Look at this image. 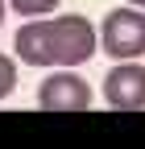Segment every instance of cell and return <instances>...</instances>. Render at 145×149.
Segmentation results:
<instances>
[{"instance_id":"3","label":"cell","mask_w":145,"mask_h":149,"mask_svg":"<svg viewBox=\"0 0 145 149\" xmlns=\"http://www.w3.org/2000/svg\"><path fill=\"white\" fill-rule=\"evenodd\" d=\"M38 108L46 112H87L91 108V87L87 79H79L70 66H54V74H46L38 87Z\"/></svg>"},{"instance_id":"2","label":"cell","mask_w":145,"mask_h":149,"mask_svg":"<svg viewBox=\"0 0 145 149\" xmlns=\"http://www.w3.org/2000/svg\"><path fill=\"white\" fill-rule=\"evenodd\" d=\"M100 46L116 62L145 58V8H137V4L112 8L104 17V25H100Z\"/></svg>"},{"instance_id":"6","label":"cell","mask_w":145,"mask_h":149,"mask_svg":"<svg viewBox=\"0 0 145 149\" xmlns=\"http://www.w3.org/2000/svg\"><path fill=\"white\" fill-rule=\"evenodd\" d=\"M17 87V58H8V54H0V100H8Z\"/></svg>"},{"instance_id":"8","label":"cell","mask_w":145,"mask_h":149,"mask_svg":"<svg viewBox=\"0 0 145 149\" xmlns=\"http://www.w3.org/2000/svg\"><path fill=\"white\" fill-rule=\"evenodd\" d=\"M129 4H137V8H145V0H129Z\"/></svg>"},{"instance_id":"5","label":"cell","mask_w":145,"mask_h":149,"mask_svg":"<svg viewBox=\"0 0 145 149\" xmlns=\"http://www.w3.org/2000/svg\"><path fill=\"white\" fill-rule=\"evenodd\" d=\"M58 4H62V0H8V8H17L21 17H46Z\"/></svg>"},{"instance_id":"1","label":"cell","mask_w":145,"mask_h":149,"mask_svg":"<svg viewBox=\"0 0 145 149\" xmlns=\"http://www.w3.org/2000/svg\"><path fill=\"white\" fill-rule=\"evenodd\" d=\"M100 50V33L79 13L66 17H38L17 29L13 54L25 66H79Z\"/></svg>"},{"instance_id":"4","label":"cell","mask_w":145,"mask_h":149,"mask_svg":"<svg viewBox=\"0 0 145 149\" xmlns=\"http://www.w3.org/2000/svg\"><path fill=\"white\" fill-rule=\"evenodd\" d=\"M104 100L116 112H141L145 108V66L137 58L116 62L104 79Z\"/></svg>"},{"instance_id":"7","label":"cell","mask_w":145,"mask_h":149,"mask_svg":"<svg viewBox=\"0 0 145 149\" xmlns=\"http://www.w3.org/2000/svg\"><path fill=\"white\" fill-rule=\"evenodd\" d=\"M4 4H8V0H0V21H4Z\"/></svg>"}]
</instances>
